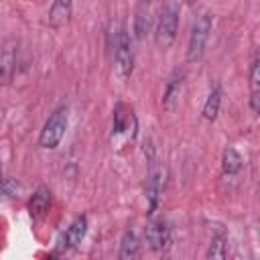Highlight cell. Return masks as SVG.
Masks as SVG:
<instances>
[{
	"label": "cell",
	"mask_w": 260,
	"mask_h": 260,
	"mask_svg": "<svg viewBox=\"0 0 260 260\" xmlns=\"http://www.w3.org/2000/svg\"><path fill=\"white\" fill-rule=\"evenodd\" d=\"M144 236H146L148 248L152 252H160L171 242V228H169V223H167L165 217H152L148 221V225H146Z\"/></svg>",
	"instance_id": "8992f818"
},
{
	"label": "cell",
	"mask_w": 260,
	"mask_h": 260,
	"mask_svg": "<svg viewBox=\"0 0 260 260\" xmlns=\"http://www.w3.org/2000/svg\"><path fill=\"white\" fill-rule=\"evenodd\" d=\"M221 169H223L225 175H236V173H240V169H242V156H240V152H238L236 148L228 146V148L223 150Z\"/></svg>",
	"instance_id": "e0dca14e"
},
{
	"label": "cell",
	"mask_w": 260,
	"mask_h": 260,
	"mask_svg": "<svg viewBox=\"0 0 260 260\" xmlns=\"http://www.w3.org/2000/svg\"><path fill=\"white\" fill-rule=\"evenodd\" d=\"M0 185H2V175H0Z\"/></svg>",
	"instance_id": "d6986e66"
},
{
	"label": "cell",
	"mask_w": 260,
	"mask_h": 260,
	"mask_svg": "<svg viewBox=\"0 0 260 260\" xmlns=\"http://www.w3.org/2000/svg\"><path fill=\"white\" fill-rule=\"evenodd\" d=\"M138 250H140V242L134 230H126L122 234L120 240V248H118V260H136L138 258Z\"/></svg>",
	"instance_id": "4fadbf2b"
},
{
	"label": "cell",
	"mask_w": 260,
	"mask_h": 260,
	"mask_svg": "<svg viewBox=\"0 0 260 260\" xmlns=\"http://www.w3.org/2000/svg\"><path fill=\"white\" fill-rule=\"evenodd\" d=\"M14 69H16V43L6 41L0 53V83L2 85L12 81Z\"/></svg>",
	"instance_id": "9c48e42d"
},
{
	"label": "cell",
	"mask_w": 260,
	"mask_h": 260,
	"mask_svg": "<svg viewBox=\"0 0 260 260\" xmlns=\"http://www.w3.org/2000/svg\"><path fill=\"white\" fill-rule=\"evenodd\" d=\"M250 108L254 114L260 112V59L254 57L250 65Z\"/></svg>",
	"instance_id": "5bb4252c"
},
{
	"label": "cell",
	"mask_w": 260,
	"mask_h": 260,
	"mask_svg": "<svg viewBox=\"0 0 260 260\" xmlns=\"http://www.w3.org/2000/svg\"><path fill=\"white\" fill-rule=\"evenodd\" d=\"M183 83H185V73L181 69H175L165 83V91H162V100H160L162 110L173 112L179 106V100L183 93Z\"/></svg>",
	"instance_id": "52a82bcc"
},
{
	"label": "cell",
	"mask_w": 260,
	"mask_h": 260,
	"mask_svg": "<svg viewBox=\"0 0 260 260\" xmlns=\"http://www.w3.org/2000/svg\"><path fill=\"white\" fill-rule=\"evenodd\" d=\"M211 14H199L195 20H193V26H191V35H189V45H187V61L195 63L203 57L205 53V47H207V41H209V35H211Z\"/></svg>",
	"instance_id": "3957f363"
},
{
	"label": "cell",
	"mask_w": 260,
	"mask_h": 260,
	"mask_svg": "<svg viewBox=\"0 0 260 260\" xmlns=\"http://www.w3.org/2000/svg\"><path fill=\"white\" fill-rule=\"evenodd\" d=\"M162 185H165V179H162V171L152 167L148 171V177H146V187H144V193H146V201H148V211L154 213L156 205H158V199L162 195Z\"/></svg>",
	"instance_id": "ba28073f"
},
{
	"label": "cell",
	"mask_w": 260,
	"mask_h": 260,
	"mask_svg": "<svg viewBox=\"0 0 260 260\" xmlns=\"http://www.w3.org/2000/svg\"><path fill=\"white\" fill-rule=\"evenodd\" d=\"M69 16H71V4L69 2H63V0H57L51 4L49 8V24L51 26H63L69 22Z\"/></svg>",
	"instance_id": "2e32d148"
},
{
	"label": "cell",
	"mask_w": 260,
	"mask_h": 260,
	"mask_svg": "<svg viewBox=\"0 0 260 260\" xmlns=\"http://www.w3.org/2000/svg\"><path fill=\"white\" fill-rule=\"evenodd\" d=\"M179 10L181 6L177 2H165L158 10V18H156V28H154V39L156 45L167 49L173 45L175 37H177V28H179Z\"/></svg>",
	"instance_id": "7a4b0ae2"
},
{
	"label": "cell",
	"mask_w": 260,
	"mask_h": 260,
	"mask_svg": "<svg viewBox=\"0 0 260 260\" xmlns=\"http://www.w3.org/2000/svg\"><path fill=\"white\" fill-rule=\"evenodd\" d=\"M219 106H221V87H219V83H215V85L211 87V91H209L205 104H203L201 116H203L207 122H213V120L217 118V114H219Z\"/></svg>",
	"instance_id": "9a60e30c"
},
{
	"label": "cell",
	"mask_w": 260,
	"mask_h": 260,
	"mask_svg": "<svg viewBox=\"0 0 260 260\" xmlns=\"http://www.w3.org/2000/svg\"><path fill=\"white\" fill-rule=\"evenodd\" d=\"M205 260H225V236L223 234H215L211 238Z\"/></svg>",
	"instance_id": "ac0fdd59"
},
{
	"label": "cell",
	"mask_w": 260,
	"mask_h": 260,
	"mask_svg": "<svg viewBox=\"0 0 260 260\" xmlns=\"http://www.w3.org/2000/svg\"><path fill=\"white\" fill-rule=\"evenodd\" d=\"M49 205H51V193L47 187H37V191L32 193L30 201H28V211H30V217L35 219H41L47 211H49Z\"/></svg>",
	"instance_id": "7c38bea8"
},
{
	"label": "cell",
	"mask_w": 260,
	"mask_h": 260,
	"mask_svg": "<svg viewBox=\"0 0 260 260\" xmlns=\"http://www.w3.org/2000/svg\"><path fill=\"white\" fill-rule=\"evenodd\" d=\"M65 130H67V108L61 106L45 122V126L41 130V136H39V146L55 148L61 142V138L65 136Z\"/></svg>",
	"instance_id": "5b68a950"
},
{
	"label": "cell",
	"mask_w": 260,
	"mask_h": 260,
	"mask_svg": "<svg viewBox=\"0 0 260 260\" xmlns=\"http://www.w3.org/2000/svg\"><path fill=\"white\" fill-rule=\"evenodd\" d=\"M85 230H87V217H85V215H77V217L69 223V228L65 230V234H63V238H61V248H63V250H71V248H75L77 244H81V240H83V236H85Z\"/></svg>",
	"instance_id": "30bf717a"
},
{
	"label": "cell",
	"mask_w": 260,
	"mask_h": 260,
	"mask_svg": "<svg viewBox=\"0 0 260 260\" xmlns=\"http://www.w3.org/2000/svg\"><path fill=\"white\" fill-rule=\"evenodd\" d=\"M114 67H116V73L122 81H126L132 75L134 53H132L130 37L124 28H118V32L114 37Z\"/></svg>",
	"instance_id": "277c9868"
},
{
	"label": "cell",
	"mask_w": 260,
	"mask_h": 260,
	"mask_svg": "<svg viewBox=\"0 0 260 260\" xmlns=\"http://www.w3.org/2000/svg\"><path fill=\"white\" fill-rule=\"evenodd\" d=\"M136 130H138V122L134 110L126 104H116L112 118V142L116 146H124L126 142H132L136 138Z\"/></svg>",
	"instance_id": "6da1fadb"
},
{
	"label": "cell",
	"mask_w": 260,
	"mask_h": 260,
	"mask_svg": "<svg viewBox=\"0 0 260 260\" xmlns=\"http://www.w3.org/2000/svg\"><path fill=\"white\" fill-rule=\"evenodd\" d=\"M152 28V14H150V6L146 2H140L136 6V12H134V37L138 41H144L148 37Z\"/></svg>",
	"instance_id": "8fae6325"
}]
</instances>
